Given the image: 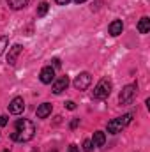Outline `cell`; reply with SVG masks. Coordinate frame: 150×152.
I'll list each match as a JSON object with an SVG mask.
<instances>
[{
    "label": "cell",
    "instance_id": "7a4b0ae2",
    "mask_svg": "<svg viewBox=\"0 0 150 152\" xmlns=\"http://www.w3.org/2000/svg\"><path fill=\"white\" fill-rule=\"evenodd\" d=\"M111 80L110 78H103L97 85H95V88H94V99H99V101H103V99H106L110 94H111Z\"/></svg>",
    "mask_w": 150,
    "mask_h": 152
},
{
    "label": "cell",
    "instance_id": "7c38bea8",
    "mask_svg": "<svg viewBox=\"0 0 150 152\" xmlns=\"http://www.w3.org/2000/svg\"><path fill=\"white\" fill-rule=\"evenodd\" d=\"M51 110H53V106H51L50 103H42V104L37 108V112H36V113H37L39 118H46V117H50V115H51Z\"/></svg>",
    "mask_w": 150,
    "mask_h": 152
},
{
    "label": "cell",
    "instance_id": "52a82bcc",
    "mask_svg": "<svg viewBox=\"0 0 150 152\" xmlns=\"http://www.w3.org/2000/svg\"><path fill=\"white\" fill-rule=\"evenodd\" d=\"M23 110H25V101H23V97H14V99L9 103V113L21 115Z\"/></svg>",
    "mask_w": 150,
    "mask_h": 152
},
{
    "label": "cell",
    "instance_id": "cb8c5ba5",
    "mask_svg": "<svg viewBox=\"0 0 150 152\" xmlns=\"http://www.w3.org/2000/svg\"><path fill=\"white\" fill-rule=\"evenodd\" d=\"M76 4H83V2H87V0H74Z\"/></svg>",
    "mask_w": 150,
    "mask_h": 152
},
{
    "label": "cell",
    "instance_id": "6da1fadb",
    "mask_svg": "<svg viewBox=\"0 0 150 152\" xmlns=\"http://www.w3.org/2000/svg\"><path fill=\"white\" fill-rule=\"evenodd\" d=\"M14 133L11 134V138L14 140V142H30L32 138H34V134H36V126H34V122H30L28 118H20V120H16V124H14Z\"/></svg>",
    "mask_w": 150,
    "mask_h": 152
},
{
    "label": "cell",
    "instance_id": "277c9868",
    "mask_svg": "<svg viewBox=\"0 0 150 152\" xmlns=\"http://www.w3.org/2000/svg\"><path fill=\"white\" fill-rule=\"evenodd\" d=\"M136 90H138V85H136V83L125 85V87L122 88L120 96H118V103H120V104H131L133 99H134V96H136Z\"/></svg>",
    "mask_w": 150,
    "mask_h": 152
},
{
    "label": "cell",
    "instance_id": "ac0fdd59",
    "mask_svg": "<svg viewBox=\"0 0 150 152\" xmlns=\"http://www.w3.org/2000/svg\"><path fill=\"white\" fill-rule=\"evenodd\" d=\"M66 108H67V110H76V103L74 101H67V103H66Z\"/></svg>",
    "mask_w": 150,
    "mask_h": 152
},
{
    "label": "cell",
    "instance_id": "8fae6325",
    "mask_svg": "<svg viewBox=\"0 0 150 152\" xmlns=\"http://www.w3.org/2000/svg\"><path fill=\"white\" fill-rule=\"evenodd\" d=\"M106 143V134L103 131H95L94 136H92V145L94 147H103Z\"/></svg>",
    "mask_w": 150,
    "mask_h": 152
},
{
    "label": "cell",
    "instance_id": "ffe728a7",
    "mask_svg": "<svg viewBox=\"0 0 150 152\" xmlns=\"http://www.w3.org/2000/svg\"><path fill=\"white\" fill-rule=\"evenodd\" d=\"M51 62H53V67H57V69H58V67L62 66V62H60V58H53Z\"/></svg>",
    "mask_w": 150,
    "mask_h": 152
},
{
    "label": "cell",
    "instance_id": "e0dca14e",
    "mask_svg": "<svg viewBox=\"0 0 150 152\" xmlns=\"http://www.w3.org/2000/svg\"><path fill=\"white\" fill-rule=\"evenodd\" d=\"M92 149H94L92 140H85V142H83V151L85 152H92Z\"/></svg>",
    "mask_w": 150,
    "mask_h": 152
},
{
    "label": "cell",
    "instance_id": "ba28073f",
    "mask_svg": "<svg viewBox=\"0 0 150 152\" xmlns=\"http://www.w3.org/2000/svg\"><path fill=\"white\" fill-rule=\"evenodd\" d=\"M67 87H69V78L67 76H60L58 80L53 81L51 90H53V94H62L64 90H67Z\"/></svg>",
    "mask_w": 150,
    "mask_h": 152
},
{
    "label": "cell",
    "instance_id": "7402d4cb",
    "mask_svg": "<svg viewBox=\"0 0 150 152\" xmlns=\"http://www.w3.org/2000/svg\"><path fill=\"white\" fill-rule=\"evenodd\" d=\"M69 152H79V147L73 143V145H69Z\"/></svg>",
    "mask_w": 150,
    "mask_h": 152
},
{
    "label": "cell",
    "instance_id": "5b68a950",
    "mask_svg": "<svg viewBox=\"0 0 150 152\" xmlns=\"http://www.w3.org/2000/svg\"><path fill=\"white\" fill-rule=\"evenodd\" d=\"M90 83H92L90 73H79V75L74 78V81H73V85H74L76 90H87V88L90 87Z\"/></svg>",
    "mask_w": 150,
    "mask_h": 152
},
{
    "label": "cell",
    "instance_id": "8992f818",
    "mask_svg": "<svg viewBox=\"0 0 150 152\" xmlns=\"http://www.w3.org/2000/svg\"><path fill=\"white\" fill-rule=\"evenodd\" d=\"M39 80H41V83H44V85L53 83V81H55V69H53L51 66L42 67V69H41V75H39Z\"/></svg>",
    "mask_w": 150,
    "mask_h": 152
},
{
    "label": "cell",
    "instance_id": "4fadbf2b",
    "mask_svg": "<svg viewBox=\"0 0 150 152\" xmlns=\"http://www.w3.org/2000/svg\"><path fill=\"white\" fill-rule=\"evenodd\" d=\"M138 32L140 34H149L150 32V18L149 16H143L138 23Z\"/></svg>",
    "mask_w": 150,
    "mask_h": 152
},
{
    "label": "cell",
    "instance_id": "44dd1931",
    "mask_svg": "<svg viewBox=\"0 0 150 152\" xmlns=\"http://www.w3.org/2000/svg\"><path fill=\"white\" fill-rule=\"evenodd\" d=\"M78 124H79V118H74V120H71V124H69V126H71V129H76V127H78Z\"/></svg>",
    "mask_w": 150,
    "mask_h": 152
},
{
    "label": "cell",
    "instance_id": "9a60e30c",
    "mask_svg": "<svg viewBox=\"0 0 150 152\" xmlns=\"http://www.w3.org/2000/svg\"><path fill=\"white\" fill-rule=\"evenodd\" d=\"M48 9H50V4H48V2H41V4H39V7H37V16H39V18L46 16Z\"/></svg>",
    "mask_w": 150,
    "mask_h": 152
},
{
    "label": "cell",
    "instance_id": "d4e9b609",
    "mask_svg": "<svg viewBox=\"0 0 150 152\" xmlns=\"http://www.w3.org/2000/svg\"><path fill=\"white\" fill-rule=\"evenodd\" d=\"M53 152H57V151H53Z\"/></svg>",
    "mask_w": 150,
    "mask_h": 152
},
{
    "label": "cell",
    "instance_id": "3957f363",
    "mask_svg": "<svg viewBox=\"0 0 150 152\" xmlns=\"http://www.w3.org/2000/svg\"><path fill=\"white\" fill-rule=\"evenodd\" d=\"M131 120H133V113H127V115H124V117H117V118H113V120L108 122V133H111V134L120 133L125 126L131 124Z\"/></svg>",
    "mask_w": 150,
    "mask_h": 152
},
{
    "label": "cell",
    "instance_id": "5bb4252c",
    "mask_svg": "<svg viewBox=\"0 0 150 152\" xmlns=\"http://www.w3.org/2000/svg\"><path fill=\"white\" fill-rule=\"evenodd\" d=\"M7 4H9V7H11V9L18 11V9L27 7V5H28V0H7Z\"/></svg>",
    "mask_w": 150,
    "mask_h": 152
},
{
    "label": "cell",
    "instance_id": "d6986e66",
    "mask_svg": "<svg viewBox=\"0 0 150 152\" xmlns=\"http://www.w3.org/2000/svg\"><path fill=\"white\" fill-rule=\"evenodd\" d=\"M7 124V115H0V127H4Z\"/></svg>",
    "mask_w": 150,
    "mask_h": 152
},
{
    "label": "cell",
    "instance_id": "30bf717a",
    "mask_svg": "<svg viewBox=\"0 0 150 152\" xmlns=\"http://www.w3.org/2000/svg\"><path fill=\"white\" fill-rule=\"evenodd\" d=\"M122 30H124V23H122V20H113L111 23H110V27H108V32L111 34L113 37L120 36Z\"/></svg>",
    "mask_w": 150,
    "mask_h": 152
},
{
    "label": "cell",
    "instance_id": "9c48e42d",
    "mask_svg": "<svg viewBox=\"0 0 150 152\" xmlns=\"http://www.w3.org/2000/svg\"><path fill=\"white\" fill-rule=\"evenodd\" d=\"M21 50H23L21 44H14V46L9 50V53H7V64H9V66H14V64H16V60H18Z\"/></svg>",
    "mask_w": 150,
    "mask_h": 152
},
{
    "label": "cell",
    "instance_id": "603a6c76",
    "mask_svg": "<svg viewBox=\"0 0 150 152\" xmlns=\"http://www.w3.org/2000/svg\"><path fill=\"white\" fill-rule=\"evenodd\" d=\"M55 2H57L58 5H67V4H69L71 0H55Z\"/></svg>",
    "mask_w": 150,
    "mask_h": 152
},
{
    "label": "cell",
    "instance_id": "2e32d148",
    "mask_svg": "<svg viewBox=\"0 0 150 152\" xmlns=\"http://www.w3.org/2000/svg\"><path fill=\"white\" fill-rule=\"evenodd\" d=\"M7 44H9V37H7V36H2V37H0V55L4 53V50L7 48Z\"/></svg>",
    "mask_w": 150,
    "mask_h": 152
}]
</instances>
